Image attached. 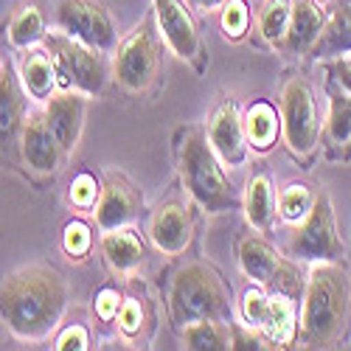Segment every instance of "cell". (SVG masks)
I'll list each match as a JSON object with an SVG mask.
<instances>
[{"label": "cell", "mask_w": 351, "mask_h": 351, "mask_svg": "<svg viewBox=\"0 0 351 351\" xmlns=\"http://www.w3.org/2000/svg\"><path fill=\"white\" fill-rule=\"evenodd\" d=\"M68 309V284L60 270L32 265L14 270L0 289V317L20 340H45Z\"/></svg>", "instance_id": "cell-1"}, {"label": "cell", "mask_w": 351, "mask_h": 351, "mask_svg": "<svg viewBox=\"0 0 351 351\" xmlns=\"http://www.w3.org/2000/svg\"><path fill=\"white\" fill-rule=\"evenodd\" d=\"M351 317V284L340 265H317L306 278L298 340L306 348L335 346Z\"/></svg>", "instance_id": "cell-2"}, {"label": "cell", "mask_w": 351, "mask_h": 351, "mask_svg": "<svg viewBox=\"0 0 351 351\" xmlns=\"http://www.w3.org/2000/svg\"><path fill=\"white\" fill-rule=\"evenodd\" d=\"M180 178L199 208L208 214H225L239 206V194L230 186L219 155L208 141V132L186 130L180 141Z\"/></svg>", "instance_id": "cell-3"}, {"label": "cell", "mask_w": 351, "mask_h": 351, "mask_svg": "<svg viewBox=\"0 0 351 351\" xmlns=\"http://www.w3.org/2000/svg\"><path fill=\"white\" fill-rule=\"evenodd\" d=\"M171 320L178 326L194 324V320H222L228 312V292L219 276L206 265H189L171 281L169 292Z\"/></svg>", "instance_id": "cell-4"}, {"label": "cell", "mask_w": 351, "mask_h": 351, "mask_svg": "<svg viewBox=\"0 0 351 351\" xmlns=\"http://www.w3.org/2000/svg\"><path fill=\"white\" fill-rule=\"evenodd\" d=\"M45 51L51 53L56 76H60V87L65 90H82L87 96H99L107 84V60H104V51L93 48V45H84L62 32L48 34L45 37Z\"/></svg>", "instance_id": "cell-5"}, {"label": "cell", "mask_w": 351, "mask_h": 351, "mask_svg": "<svg viewBox=\"0 0 351 351\" xmlns=\"http://www.w3.org/2000/svg\"><path fill=\"white\" fill-rule=\"evenodd\" d=\"M281 124H284V141L289 146V152L295 158H309L324 132H320L317 121V104L315 93L306 79L292 76L284 84L281 93Z\"/></svg>", "instance_id": "cell-6"}, {"label": "cell", "mask_w": 351, "mask_h": 351, "mask_svg": "<svg viewBox=\"0 0 351 351\" xmlns=\"http://www.w3.org/2000/svg\"><path fill=\"white\" fill-rule=\"evenodd\" d=\"M289 253L301 261H315V265H340L346 250L337 237V222L329 194L320 191L315 197V206L306 219L298 225L295 237L289 242Z\"/></svg>", "instance_id": "cell-7"}, {"label": "cell", "mask_w": 351, "mask_h": 351, "mask_svg": "<svg viewBox=\"0 0 351 351\" xmlns=\"http://www.w3.org/2000/svg\"><path fill=\"white\" fill-rule=\"evenodd\" d=\"M158 34L149 20H143L135 32L119 45V53L112 60V79L119 82L127 93H143L158 76Z\"/></svg>", "instance_id": "cell-8"}, {"label": "cell", "mask_w": 351, "mask_h": 351, "mask_svg": "<svg viewBox=\"0 0 351 351\" xmlns=\"http://www.w3.org/2000/svg\"><path fill=\"white\" fill-rule=\"evenodd\" d=\"M242 315L250 324V329H258L270 343L289 346L298 335V320H295V304L287 292L265 289V287H250L242 298Z\"/></svg>", "instance_id": "cell-9"}, {"label": "cell", "mask_w": 351, "mask_h": 351, "mask_svg": "<svg viewBox=\"0 0 351 351\" xmlns=\"http://www.w3.org/2000/svg\"><path fill=\"white\" fill-rule=\"evenodd\" d=\"M53 23L62 34L84 45H93L104 53L115 45L112 17L96 0H60L53 9Z\"/></svg>", "instance_id": "cell-10"}, {"label": "cell", "mask_w": 351, "mask_h": 351, "mask_svg": "<svg viewBox=\"0 0 351 351\" xmlns=\"http://www.w3.org/2000/svg\"><path fill=\"white\" fill-rule=\"evenodd\" d=\"M239 265L247 278H253L265 289H278L287 295H295L301 289V273L295 265H289L276 247L258 237H245L239 242Z\"/></svg>", "instance_id": "cell-11"}, {"label": "cell", "mask_w": 351, "mask_h": 351, "mask_svg": "<svg viewBox=\"0 0 351 351\" xmlns=\"http://www.w3.org/2000/svg\"><path fill=\"white\" fill-rule=\"evenodd\" d=\"M155 17H158V28L166 40V45L171 48V53L178 60L194 65L197 71H202V40L197 32V23L189 12L186 0H155Z\"/></svg>", "instance_id": "cell-12"}, {"label": "cell", "mask_w": 351, "mask_h": 351, "mask_svg": "<svg viewBox=\"0 0 351 351\" xmlns=\"http://www.w3.org/2000/svg\"><path fill=\"white\" fill-rule=\"evenodd\" d=\"M20 146H23V160L25 166L37 174H56L62 169V160L68 158L60 138L53 135L48 115L43 112H28V119L20 130Z\"/></svg>", "instance_id": "cell-13"}, {"label": "cell", "mask_w": 351, "mask_h": 351, "mask_svg": "<svg viewBox=\"0 0 351 351\" xmlns=\"http://www.w3.org/2000/svg\"><path fill=\"white\" fill-rule=\"evenodd\" d=\"M208 141L214 146V152L219 155V160L230 169H239L245 166L247 160V149H250V143H247V132H245V119L239 115V107L237 101H222L214 115H211V121H208Z\"/></svg>", "instance_id": "cell-14"}, {"label": "cell", "mask_w": 351, "mask_h": 351, "mask_svg": "<svg viewBox=\"0 0 351 351\" xmlns=\"http://www.w3.org/2000/svg\"><path fill=\"white\" fill-rule=\"evenodd\" d=\"M45 115H48V124H51L53 135L60 138L65 155H71L76 149L79 138H82V130H84L87 93L65 90L60 96H51L48 104H45Z\"/></svg>", "instance_id": "cell-15"}, {"label": "cell", "mask_w": 351, "mask_h": 351, "mask_svg": "<svg viewBox=\"0 0 351 351\" xmlns=\"http://www.w3.org/2000/svg\"><path fill=\"white\" fill-rule=\"evenodd\" d=\"M326 12L320 9L315 0H292V17H289V28H287V37L281 43V48L287 53H312L315 43L320 40L326 28Z\"/></svg>", "instance_id": "cell-16"}, {"label": "cell", "mask_w": 351, "mask_h": 351, "mask_svg": "<svg viewBox=\"0 0 351 351\" xmlns=\"http://www.w3.org/2000/svg\"><path fill=\"white\" fill-rule=\"evenodd\" d=\"M149 237L166 256H178L191 245V217L180 202H163L149 222Z\"/></svg>", "instance_id": "cell-17"}, {"label": "cell", "mask_w": 351, "mask_h": 351, "mask_svg": "<svg viewBox=\"0 0 351 351\" xmlns=\"http://www.w3.org/2000/svg\"><path fill=\"white\" fill-rule=\"evenodd\" d=\"M138 208V194L132 191V186L119 178V174H107V183L101 186V197L96 202V222L99 228L115 230V228H124Z\"/></svg>", "instance_id": "cell-18"}, {"label": "cell", "mask_w": 351, "mask_h": 351, "mask_svg": "<svg viewBox=\"0 0 351 351\" xmlns=\"http://www.w3.org/2000/svg\"><path fill=\"white\" fill-rule=\"evenodd\" d=\"M20 82L23 90L34 101H48L53 90L60 87V76H56L53 60L45 48H28L20 62Z\"/></svg>", "instance_id": "cell-19"}, {"label": "cell", "mask_w": 351, "mask_h": 351, "mask_svg": "<svg viewBox=\"0 0 351 351\" xmlns=\"http://www.w3.org/2000/svg\"><path fill=\"white\" fill-rule=\"evenodd\" d=\"M324 143L329 155H343L351 146V93L346 87H329V119L324 127Z\"/></svg>", "instance_id": "cell-20"}, {"label": "cell", "mask_w": 351, "mask_h": 351, "mask_svg": "<svg viewBox=\"0 0 351 351\" xmlns=\"http://www.w3.org/2000/svg\"><path fill=\"white\" fill-rule=\"evenodd\" d=\"M101 253L107 258V265L115 270V273H132L141 267L143 261V242L138 239V233L130 230V228H115V230H107L104 239H101Z\"/></svg>", "instance_id": "cell-21"}, {"label": "cell", "mask_w": 351, "mask_h": 351, "mask_svg": "<svg viewBox=\"0 0 351 351\" xmlns=\"http://www.w3.org/2000/svg\"><path fill=\"white\" fill-rule=\"evenodd\" d=\"M348 53H351V3H340L326 20L320 40L315 43L312 60H340V56Z\"/></svg>", "instance_id": "cell-22"}, {"label": "cell", "mask_w": 351, "mask_h": 351, "mask_svg": "<svg viewBox=\"0 0 351 351\" xmlns=\"http://www.w3.org/2000/svg\"><path fill=\"white\" fill-rule=\"evenodd\" d=\"M245 132H247V143L256 152L273 149L278 132H284L281 112H276L270 101H253L245 112Z\"/></svg>", "instance_id": "cell-23"}, {"label": "cell", "mask_w": 351, "mask_h": 351, "mask_svg": "<svg viewBox=\"0 0 351 351\" xmlns=\"http://www.w3.org/2000/svg\"><path fill=\"white\" fill-rule=\"evenodd\" d=\"M23 124H25V119H23V99H20L17 82H14V71L3 60V65H0V135H3V143L17 138Z\"/></svg>", "instance_id": "cell-24"}, {"label": "cell", "mask_w": 351, "mask_h": 351, "mask_svg": "<svg viewBox=\"0 0 351 351\" xmlns=\"http://www.w3.org/2000/svg\"><path fill=\"white\" fill-rule=\"evenodd\" d=\"M245 217L256 230H270L276 217V199H273V183L267 174H256V178L247 180Z\"/></svg>", "instance_id": "cell-25"}, {"label": "cell", "mask_w": 351, "mask_h": 351, "mask_svg": "<svg viewBox=\"0 0 351 351\" xmlns=\"http://www.w3.org/2000/svg\"><path fill=\"white\" fill-rule=\"evenodd\" d=\"M6 37H9V45L17 48V51H28V48H34L37 43H43L48 37L45 34L43 9L34 6V3H28L20 12H14L12 20H9V28H6Z\"/></svg>", "instance_id": "cell-26"}, {"label": "cell", "mask_w": 351, "mask_h": 351, "mask_svg": "<svg viewBox=\"0 0 351 351\" xmlns=\"http://www.w3.org/2000/svg\"><path fill=\"white\" fill-rule=\"evenodd\" d=\"M183 346L191 351H219L233 346V335L219 324V320H194L183 326Z\"/></svg>", "instance_id": "cell-27"}, {"label": "cell", "mask_w": 351, "mask_h": 351, "mask_svg": "<svg viewBox=\"0 0 351 351\" xmlns=\"http://www.w3.org/2000/svg\"><path fill=\"white\" fill-rule=\"evenodd\" d=\"M292 17V0H265L258 9V34L270 45H281Z\"/></svg>", "instance_id": "cell-28"}, {"label": "cell", "mask_w": 351, "mask_h": 351, "mask_svg": "<svg viewBox=\"0 0 351 351\" xmlns=\"http://www.w3.org/2000/svg\"><path fill=\"white\" fill-rule=\"evenodd\" d=\"M312 206H315V194L309 191L306 183H289L278 194V214L284 222L301 225L306 219V214L312 211Z\"/></svg>", "instance_id": "cell-29"}, {"label": "cell", "mask_w": 351, "mask_h": 351, "mask_svg": "<svg viewBox=\"0 0 351 351\" xmlns=\"http://www.w3.org/2000/svg\"><path fill=\"white\" fill-rule=\"evenodd\" d=\"M219 25H222V34L228 40H242L247 25H250V9L245 0H225L222 14H219Z\"/></svg>", "instance_id": "cell-30"}, {"label": "cell", "mask_w": 351, "mask_h": 351, "mask_svg": "<svg viewBox=\"0 0 351 351\" xmlns=\"http://www.w3.org/2000/svg\"><path fill=\"white\" fill-rule=\"evenodd\" d=\"M62 247H65V253H68L71 258H84L87 253H90V247H93V233H90V228H87L82 219L68 222L65 230H62Z\"/></svg>", "instance_id": "cell-31"}, {"label": "cell", "mask_w": 351, "mask_h": 351, "mask_svg": "<svg viewBox=\"0 0 351 351\" xmlns=\"http://www.w3.org/2000/svg\"><path fill=\"white\" fill-rule=\"evenodd\" d=\"M68 197H71V202H73L76 208L90 211V208H96V202H99V197H101V186L96 183L93 174L82 171V174H76V178H73Z\"/></svg>", "instance_id": "cell-32"}, {"label": "cell", "mask_w": 351, "mask_h": 351, "mask_svg": "<svg viewBox=\"0 0 351 351\" xmlns=\"http://www.w3.org/2000/svg\"><path fill=\"white\" fill-rule=\"evenodd\" d=\"M119 329L127 335V337H132V335H138L141 332V326H143V306H141V301H135V298H124V304H121V309H119Z\"/></svg>", "instance_id": "cell-33"}, {"label": "cell", "mask_w": 351, "mask_h": 351, "mask_svg": "<svg viewBox=\"0 0 351 351\" xmlns=\"http://www.w3.org/2000/svg\"><path fill=\"white\" fill-rule=\"evenodd\" d=\"M56 351H84V348H90V337H87V329L82 324H73V326H65L60 332V337H56Z\"/></svg>", "instance_id": "cell-34"}, {"label": "cell", "mask_w": 351, "mask_h": 351, "mask_svg": "<svg viewBox=\"0 0 351 351\" xmlns=\"http://www.w3.org/2000/svg\"><path fill=\"white\" fill-rule=\"evenodd\" d=\"M121 298H119V292H115L112 287H104L99 295H96V315L101 320H115L119 317V309H121Z\"/></svg>", "instance_id": "cell-35"}, {"label": "cell", "mask_w": 351, "mask_h": 351, "mask_svg": "<svg viewBox=\"0 0 351 351\" xmlns=\"http://www.w3.org/2000/svg\"><path fill=\"white\" fill-rule=\"evenodd\" d=\"M329 73H332V79H335L337 84H343L346 90L351 93V53H348V56H340V60H335V62L329 65Z\"/></svg>", "instance_id": "cell-36"}, {"label": "cell", "mask_w": 351, "mask_h": 351, "mask_svg": "<svg viewBox=\"0 0 351 351\" xmlns=\"http://www.w3.org/2000/svg\"><path fill=\"white\" fill-rule=\"evenodd\" d=\"M186 3L194 6V9H202V12H211V9L225 6V0H186Z\"/></svg>", "instance_id": "cell-37"}, {"label": "cell", "mask_w": 351, "mask_h": 351, "mask_svg": "<svg viewBox=\"0 0 351 351\" xmlns=\"http://www.w3.org/2000/svg\"><path fill=\"white\" fill-rule=\"evenodd\" d=\"M343 3H351V0H343Z\"/></svg>", "instance_id": "cell-38"}]
</instances>
